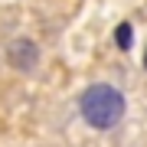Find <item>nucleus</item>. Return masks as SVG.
<instances>
[{
    "mask_svg": "<svg viewBox=\"0 0 147 147\" xmlns=\"http://www.w3.org/2000/svg\"><path fill=\"white\" fill-rule=\"evenodd\" d=\"M115 39H118V49H131V26H127V23H121L118 26V33H115Z\"/></svg>",
    "mask_w": 147,
    "mask_h": 147,
    "instance_id": "nucleus-3",
    "label": "nucleus"
},
{
    "mask_svg": "<svg viewBox=\"0 0 147 147\" xmlns=\"http://www.w3.org/2000/svg\"><path fill=\"white\" fill-rule=\"evenodd\" d=\"M144 65H147V59H144Z\"/></svg>",
    "mask_w": 147,
    "mask_h": 147,
    "instance_id": "nucleus-4",
    "label": "nucleus"
},
{
    "mask_svg": "<svg viewBox=\"0 0 147 147\" xmlns=\"http://www.w3.org/2000/svg\"><path fill=\"white\" fill-rule=\"evenodd\" d=\"M124 95L111 85H88L79 98V111L85 118V124L98 127V131H108V127L121 124L124 118Z\"/></svg>",
    "mask_w": 147,
    "mask_h": 147,
    "instance_id": "nucleus-1",
    "label": "nucleus"
},
{
    "mask_svg": "<svg viewBox=\"0 0 147 147\" xmlns=\"http://www.w3.org/2000/svg\"><path fill=\"white\" fill-rule=\"evenodd\" d=\"M10 62L20 65V69H30L33 62H36V46H33V42H26V39L13 42V46H10Z\"/></svg>",
    "mask_w": 147,
    "mask_h": 147,
    "instance_id": "nucleus-2",
    "label": "nucleus"
}]
</instances>
